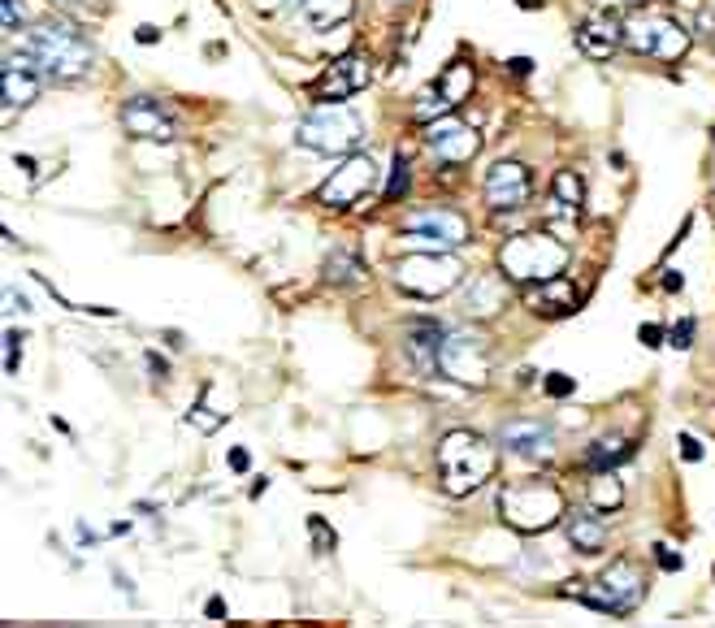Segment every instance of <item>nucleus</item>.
Segmentation results:
<instances>
[{
    "mask_svg": "<svg viewBox=\"0 0 715 628\" xmlns=\"http://www.w3.org/2000/svg\"><path fill=\"white\" fill-rule=\"evenodd\" d=\"M438 473L442 486L455 499H468L473 490H481L494 473V442L473 434V429H451L438 442Z\"/></svg>",
    "mask_w": 715,
    "mask_h": 628,
    "instance_id": "f257e3e1",
    "label": "nucleus"
},
{
    "mask_svg": "<svg viewBox=\"0 0 715 628\" xmlns=\"http://www.w3.org/2000/svg\"><path fill=\"white\" fill-rule=\"evenodd\" d=\"M18 52L44 78H83L91 70V44L74 26H39L22 39Z\"/></svg>",
    "mask_w": 715,
    "mask_h": 628,
    "instance_id": "f03ea898",
    "label": "nucleus"
},
{
    "mask_svg": "<svg viewBox=\"0 0 715 628\" xmlns=\"http://www.w3.org/2000/svg\"><path fill=\"white\" fill-rule=\"evenodd\" d=\"M499 269L525 286L551 282L568 269V243H559L555 234H512L499 247Z\"/></svg>",
    "mask_w": 715,
    "mask_h": 628,
    "instance_id": "7ed1b4c3",
    "label": "nucleus"
},
{
    "mask_svg": "<svg viewBox=\"0 0 715 628\" xmlns=\"http://www.w3.org/2000/svg\"><path fill=\"white\" fill-rule=\"evenodd\" d=\"M295 139H299V148L321 152V156H351L364 143V126H360V117L351 113L347 104L321 100L317 109L304 113Z\"/></svg>",
    "mask_w": 715,
    "mask_h": 628,
    "instance_id": "20e7f679",
    "label": "nucleus"
},
{
    "mask_svg": "<svg viewBox=\"0 0 715 628\" xmlns=\"http://www.w3.org/2000/svg\"><path fill=\"white\" fill-rule=\"evenodd\" d=\"M499 516L516 533H546L564 512V494L555 481H516L499 490Z\"/></svg>",
    "mask_w": 715,
    "mask_h": 628,
    "instance_id": "39448f33",
    "label": "nucleus"
},
{
    "mask_svg": "<svg viewBox=\"0 0 715 628\" xmlns=\"http://www.w3.org/2000/svg\"><path fill=\"white\" fill-rule=\"evenodd\" d=\"M564 598H577V603H585L590 611H603V616H629L646 598V577L629 559H620V564H611L598 581L564 585Z\"/></svg>",
    "mask_w": 715,
    "mask_h": 628,
    "instance_id": "423d86ee",
    "label": "nucleus"
},
{
    "mask_svg": "<svg viewBox=\"0 0 715 628\" xmlns=\"http://www.w3.org/2000/svg\"><path fill=\"white\" fill-rule=\"evenodd\" d=\"M464 282V265L451 252H412L395 260V286L421 299H438Z\"/></svg>",
    "mask_w": 715,
    "mask_h": 628,
    "instance_id": "0eeeda50",
    "label": "nucleus"
},
{
    "mask_svg": "<svg viewBox=\"0 0 715 628\" xmlns=\"http://www.w3.org/2000/svg\"><path fill=\"white\" fill-rule=\"evenodd\" d=\"M438 373L455 386H486L490 382V351L477 330H447L438 343Z\"/></svg>",
    "mask_w": 715,
    "mask_h": 628,
    "instance_id": "6e6552de",
    "label": "nucleus"
},
{
    "mask_svg": "<svg viewBox=\"0 0 715 628\" xmlns=\"http://www.w3.org/2000/svg\"><path fill=\"white\" fill-rule=\"evenodd\" d=\"M624 44L637 57H650V61H681L689 48V35L668 13H633V18H624Z\"/></svg>",
    "mask_w": 715,
    "mask_h": 628,
    "instance_id": "1a4fd4ad",
    "label": "nucleus"
},
{
    "mask_svg": "<svg viewBox=\"0 0 715 628\" xmlns=\"http://www.w3.org/2000/svg\"><path fill=\"white\" fill-rule=\"evenodd\" d=\"M403 234L421 247V252H455L468 243V221L451 208H416L403 221Z\"/></svg>",
    "mask_w": 715,
    "mask_h": 628,
    "instance_id": "9d476101",
    "label": "nucleus"
},
{
    "mask_svg": "<svg viewBox=\"0 0 715 628\" xmlns=\"http://www.w3.org/2000/svg\"><path fill=\"white\" fill-rule=\"evenodd\" d=\"M373 182H377V165L369 161V156H347V161L321 182L317 200L325 208H351L356 200H364V195L373 191Z\"/></svg>",
    "mask_w": 715,
    "mask_h": 628,
    "instance_id": "9b49d317",
    "label": "nucleus"
},
{
    "mask_svg": "<svg viewBox=\"0 0 715 628\" xmlns=\"http://www.w3.org/2000/svg\"><path fill=\"white\" fill-rule=\"evenodd\" d=\"M425 143L434 148L438 161H447V165H468L481 152V135L468 122H460V117H451V113L425 126Z\"/></svg>",
    "mask_w": 715,
    "mask_h": 628,
    "instance_id": "f8f14e48",
    "label": "nucleus"
},
{
    "mask_svg": "<svg viewBox=\"0 0 715 628\" xmlns=\"http://www.w3.org/2000/svg\"><path fill=\"white\" fill-rule=\"evenodd\" d=\"M533 191V174L520 161H499L486 174V204L490 213H516V208L529 204Z\"/></svg>",
    "mask_w": 715,
    "mask_h": 628,
    "instance_id": "ddd939ff",
    "label": "nucleus"
},
{
    "mask_svg": "<svg viewBox=\"0 0 715 628\" xmlns=\"http://www.w3.org/2000/svg\"><path fill=\"white\" fill-rule=\"evenodd\" d=\"M369 57H360V52H343L330 70H325L317 78V100H334V104H343L351 100L360 87H369Z\"/></svg>",
    "mask_w": 715,
    "mask_h": 628,
    "instance_id": "4468645a",
    "label": "nucleus"
},
{
    "mask_svg": "<svg viewBox=\"0 0 715 628\" xmlns=\"http://www.w3.org/2000/svg\"><path fill=\"white\" fill-rule=\"evenodd\" d=\"M122 126H126V135H135V139H152V143H169V139H178L174 117H169V113L161 109V104L148 100V96L126 100V109H122Z\"/></svg>",
    "mask_w": 715,
    "mask_h": 628,
    "instance_id": "2eb2a0df",
    "label": "nucleus"
},
{
    "mask_svg": "<svg viewBox=\"0 0 715 628\" xmlns=\"http://www.w3.org/2000/svg\"><path fill=\"white\" fill-rule=\"evenodd\" d=\"M499 447H507L516 460L542 464V460H551L555 438H551V429H546L542 421H507L499 429Z\"/></svg>",
    "mask_w": 715,
    "mask_h": 628,
    "instance_id": "dca6fc26",
    "label": "nucleus"
},
{
    "mask_svg": "<svg viewBox=\"0 0 715 628\" xmlns=\"http://www.w3.org/2000/svg\"><path fill=\"white\" fill-rule=\"evenodd\" d=\"M620 44H624V22H616L611 13H598V18H585L577 26V48L590 61H611Z\"/></svg>",
    "mask_w": 715,
    "mask_h": 628,
    "instance_id": "f3484780",
    "label": "nucleus"
},
{
    "mask_svg": "<svg viewBox=\"0 0 715 628\" xmlns=\"http://www.w3.org/2000/svg\"><path fill=\"white\" fill-rule=\"evenodd\" d=\"M39 74L31 61L22 57V52H13V57L5 61V74H0V96H5V113H18L26 109L35 96H39Z\"/></svg>",
    "mask_w": 715,
    "mask_h": 628,
    "instance_id": "a211bd4d",
    "label": "nucleus"
},
{
    "mask_svg": "<svg viewBox=\"0 0 715 628\" xmlns=\"http://www.w3.org/2000/svg\"><path fill=\"white\" fill-rule=\"evenodd\" d=\"M507 304V273H481V278H473V286H468V295H464V308H468V317H494V312H503Z\"/></svg>",
    "mask_w": 715,
    "mask_h": 628,
    "instance_id": "6ab92c4d",
    "label": "nucleus"
},
{
    "mask_svg": "<svg viewBox=\"0 0 715 628\" xmlns=\"http://www.w3.org/2000/svg\"><path fill=\"white\" fill-rule=\"evenodd\" d=\"M529 308L538 312V317H568V312H577V286H572L564 273L551 282H538L529 295Z\"/></svg>",
    "mask_w": 715,
    "mask_h": 628,
    "instance_id": "aec40b11",
    "label": "nucleus"
},
{
    "mask_svg": "<svg viewBox=\"0 0 715 628\" xmlns=\"http://www.w3.org/2000/svg\"><path fill=\"white\" fill-rule=\"evenodd\" d=\"M564 533H568V542H572V551H581V555H594L598 546H603L607 538V529H603V512L590 503V507H577V512H568L564 520Z\"/></svg>",
    "mask_w": 715,
    "mask_h": 628,
    "instance_id": "412c9836",
    "label": "nucleus"
},
{
    "mask_svg": "<svg viewBox=\"0 0 715 628\" xmlns=\"http://www.w3.org/2000/svg\"><path fill=\"white\" fill-rule=\"evenodd\" d=\"M624 460H633V442L624 434H603L590 442V451H585V468H594V473H603V468H620Z\"/></svg>",
    "mask_w": 715,
    "mask_h": 628,
    "instance_id": "4be33fe9",
    "label": "nucleus"
},
{
    "mask_svg": "<svg viewBox=\"0 0 715 628\" xmlns=\"http://www.w3.org/2000/svg\"><path fill=\"white\" fill-rule=\"evenodd\" d=\"M304 18L312 31H334V26H343L351 18V9H356V0H304Z\"/></svg>",
    "mask_w": 715,
    "mask_h": 628,
    "instance_id": "5701e85b",
    "label": "nucleus"
},
{
    "mask_svg": "<svg viewBox=\"0 0 715 628\" xmlns=\"http://www.w3.org/2000/svg\"><path fill=\"white\" fill-rule=\"evenodd\" d=\"M434 87H438L442 96L451 100V109H455V104H460V100H468V96H473V87H477V70H473V65H468V61H451L447 70H442V78H438Z\"/></svg>",
    "mask_w": 715,
    "mask_h": 628,
    "instance_id": "b1692460",
    "label": "nucleus"
},
{
    "mask_svg": "<svg viewBox=\"0 0 715 628\" xmlns=\"http://www.w3.org/2000/svg\"><path fill=\"white\" fill-rule=\"evenodd\" d=\"M438 343H442V334L434 330V325H412V334H408V356L412 364L421 373H434L438 369Z\"/></svg>",
    "mask_w": 715,
    "mask_h": 628,
    "instance_id": "393cba45",
    "label": "nucleus"
},
{
    "mask_svg": "<svg viewBox=\"0 0 715 628\" xmlns=\"http://www.w3.org/2000/svg\"><path fill=\"white\" fill-rule=\"evenodd\" d=\"M590 503L598 507V512H616V507L624 503V486H620L616 468H603V473H594V481H590Z\"/></svg>",
    "mask_w": 715,
    "mask_h": 628,
    "instance_id": "a878e982",
    "label": "nucleus"
},
{
    "mask_svg": "<svg viewBox=\"0 0 715 628\" xmlns=\"http://www.w3.org/2000/svg\"><path fill=\"white\" fill-rule=\"evenodd\" d=\"M551 191H555V204H559V208H568L572 217L581 213V204H585V182H581L577 169H559L555 182H551Z\"/></svg>",
    "mask_w": 715,
    "mask_h": 628,
    "instance_id": "bb28decb",
    "label": "nucleus"
},
{
    "mask_svg": "<svg viewBox=\"0 0 715 628\" xmlns=\"http://www.w3.org/2000/svg\"><path fill=\"white\" fill-rule=\"evenodd\" d=\"M325 278L338 282V286H351V282H360L364 278V265H360V256H351V252H334L330 260H325Z\"/></svg>",
    "mask_w": 715,
    "mask_h": 628,
    "instance_id": "cd10ccee",
    "label": "nucleus"
},
{
    "mask_svg": "<svg viewBox=\"0 0 715 628\" xmlns=\"http://www.w3.org/2000/svg\"><path fill=\"white\" fill-rule=\"evenodd\" d=\"M451 113V100L442 96V91L434 87V91H421V96H416V104H412V117L416 122H438V117H447Z\"/></svg>",
    "mask_w": 715,
    "mask_h": 628,
    "instance_id": "c85d7f7f",
    "label": "nucleus"
},
{
    "mask_svg": "<svg viewBox=\"0 0 715 628\" xmlns=\"http://www.w3.org/2000/svg\"><path fill=\"white\" fill-rule=\"evenodd\" d=\"M308 533H312V546H317V551H334V529L325 525L321 516H308Z\"/></svg>",
    "mask_w": 715,
    "mask_h": 628,
    "instance_id": "c756f323",
    "label": "nucleus"
},
{
    "mask_svg": "<svg viewBox=\"0 0 715 628\" xmlns=\"http://www.w3.org/2000/svg\"><path fill=\"white\" fill-rule=\"evenodd\" d=\"M655 564H659L663 572H681V568H685V559H681V551H676V546L659 542V546H655Z\"/></svg>",
    "mask_w": 715,
    "mask_h": 628,
    "instance_id": "7c9ffc66",
    "label": "nucleus"
},
{
    "mask_svg": "<svg viewBox=\"0 0 715 628\" xmlns=\"http://www.w3.org/2000/svg\"><path fill=\"white\" fill-rule=\"evenodd\" d=\"M403 191H408V156H399L395 161V178L386 182V200H399Z\"/></svg>",
    "mask_w": 715,
    "mask_h": 628,
    "instance_id": "2f4dec72",
    "label": "nucleus"
},
{
    "mask_svg": "<svg viewBox=\"0 0 715 628\" xmlns=\"http://www.w3.org/2000/svg\"><path fill=\"white\" fill-rule=\"evenodd\" d=\"M577 390V382H572L568 373H546V395L551 399H564V395H572Z\"/></svg>",
    "mask_w": 715,
    "mask_h": 628,
    "instance_id": "473e14b6",
    "label": "nucleus"
},
{
    "mask_svg": "<svg viewBox=\"0 0 715 628\" xmlns=\"http://www.w3.org/2000/svg\"><path fill=\"white\" fill-rule=\"evenodd\" d=\"M0 22H5V31H18L22 26V5L18 0H0Z\"/></svg>",
    "mask_w": 715,
    "mask_h": 628,
    "instance_id": "72a5a7b5",
    "label": "nucleus"
},
{
    "mask_svg": "<svg viewBox=\"0 0 715 628\" xmlns=\"http://www.w3.org/2000/svg\"><path fill=\"white\" fill-rule=\"evenodd\" d=\"M702 455H707V447H702L694 434H681V460H685V464H698Z\"/></svg>",
    "mask_w": 715,
    "mask_h": 628,
    "instance_id": "f704fd0d",
    "label": "nucleus"
},
{
    "mask_svg": "<svg viewBox=\"0 0 715 628\" xmlns=\"http://www.w3.org/2000/svg\"><path fill=\"white\" fill-rule=\"evenodd\" d=\"M689 343H694V317L676 321V330H672V347H676V351H685Z\"/></svg>",
    "mask_w": 715,
    "mask_h": 628,
    "instance_id": "c9c22d12",
    "label": "nucleus"
},
{
    "mask_svg": "<svg viewBox=\"0 0 715 628\" xmlns=\"http://www.w3.org/2000/svg\"><path fill=\"white\" fill-rule=\"evenodd\" d=\"M18 351H22V334H9V338H5V369H9V373L18 369Z\"/></svg>",
    "mask_w": 715,
    "mask_h": 628,
    "instance_id": "e433bc0d",
    "label": "nucleus"
},
{
    "mask_svg": "<svg viewBox=\"0 0 715 628\" xmlns=\"http://www.w3.org/2000/svg\"><path fill=\"white\" fill-rule=\"evenodd\" d=\"M642 343L646 347H663V330H659V325H642Z\"/></svg>",
    "mask_w": 715,
    "mask_h": 628,
    "instance_id": "4c0bfd02",
    "label": "nucleus"
},
{
    "mask_svg": "<svg viewBox=\"0 0 715 628\" xmlns=\"http://www.w3.org/2000/svg\"><path fill=\"white\" fill-rule=\"evenodd\" d=\"M204 616H208V620H226V603H221V598H208V603H204Z\"/></svg>",
    "mask_w": 715,
    "mask_h": 628,
    "instance_id": "58836bf2",
    "label": "nucleus"
},
{
    "mask_svg": "<svg viewBox=\"0 0 715 628\" xmlns=\"http://www.w3.org/2000/svg\"><path fill=\"white\" fill-rule=\"evenodd\" d=\"M681 273H676V269H668V273H663V291H668V295H676V291H681Z\"/></svg>",
    "mask_w": 715,
    "mask_h": 628,
    "instance_id": "ea45409f",
    "label": "nucleus"
},
{
    "mask_svg": "<svg viewBox=\"0 0 715 628\" xmlns=\"http://www.w3.org/2000/svg\"><path fill=\"white\" fill-rule=\"evenodd\" d=\"M230 468H234V473H247V451H243V447L230 451Z\"/></svg>",
    "mask_w": 715,
    "mask_h": 628,
    "instance_id": "a19ab883",
    "label": "nucleus"
},
{
    "mask_svg": "<svg viewBox=\"0 0 715 628\" xmlns=\"http://www.w3.org/2000/svg\"><path fill=\"white\" fill-rule=\"evenodd\" d=\"M135 39H139V44H156V39H161V31H156V26H139Z\"/></svg>",
    "mask_w": 715,
    "mask_h": 628,
    "instance_id": "79ce46f5",
    "label": "nucleus"
},
{
    "mask_svg": "<svg viewBox=\"0 0 715 628\" xmlns=\"http://www.w3.org/2000/svg\"><path fill=\"white\" fill-rule=\"evenodd\" d=\"M507 65H512V74H533V61L529 57H512Z\"/></svg>",
    "mask_w": 715,
    "mask_h": 628,
    "instance_id": "37998d69",
    "label": "nucleus"
},
{
    "mask_svg": "<svg viewBox=\"0 0 715 628\" xmlns=\"http://www.w3.org/2000/svg\"><path fill=\"white\" fill-rule=\"evenodd\" d=\"M594 5H646V0H594Z\"/></svg>",
    "mask_w": 715,
    "mask_h": 628,
    "instance_id": "c03bdc74",
    "label": "nucleus"
},
{
    "mask_svg": "<svg viewBox=\"0 0 715 628\" xmlns=\"http://www.w3.org/2000/svg\"><path fill=\"white\" fill-rule=\"evenodd\" d=\"M282 5H304V0H282Z\"/></svg>",
    "mask_w": 715,
    "mask_h": 628,
    "instance_id": "a18cd8bd",
    "label": "nucleus"
}]
</instances>
